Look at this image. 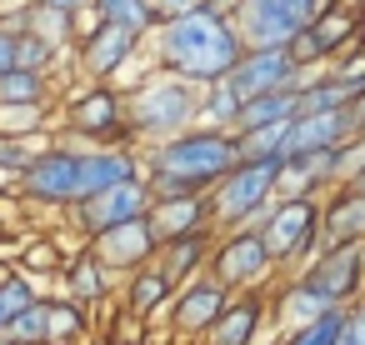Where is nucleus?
<instances>
[{"instance_id": "1", "label": "nucleus", "mask_w": 365, "mask_h": 345, "mask_svg": "<svg viewBox=\"0 0 365 345\" xmlns=\"http://www.w3.org/2000/svg\"><path fill=\"white\" fill-rule=\"evenodd\" d=\"M150 66L155 71H170L190 86H215L235 71V61L245 56V36L235 26L230 11L220 6H195L190 16H175V21H160L150 36Z\"/></svg>"}, {"instance_id": "2", "label": "nucleus", "mask_w": 365, "mask_h": 345, "mask_svg": "<svg viewBox=\"0 0 365 345\" xmlns=\"http://www.w3.org/2000/svg\"><path fill=\"white\" fill-rule=\"evenodd\" d=\"M235 165H240V135L205 120L145 150V180L155 195H205Z\"/></svg>"}, {"instance_id": "3", "label": "nucleus", "mask_w": 365, "mask_h": 345, "mask_svg": "<svg viewBox=\"0 0 365 345\" xmlns=\"http://www.w3.org/2000/svg\"><path fill=\"white\" fill-rule=\"evenodd\" d=\"M130 135L135 145H160L190 125H200V86L170 76V71H155L150 81H135L130 91Z\"/></svg>"}, {"instance_id": "4", "label": "nucleus", "mask_w": 365, "mask_h": 345, "mask_svg": "<svg viewBox=\"0 0 365 345\" xmlns=\"http://www.w3.org/2000/svg\"><path fill=\"white\" fill-rule=\"evenodd\" d=\"M275 180H280V160H240L230 175H220L205 195H210V215H215V230H245V225H265L270 205L280 200L275 195Z\"/></svg>"}, {"instance_id": "5", "label": "nucleus", "mask_w": 365, "mask_h": 345, "mask_svg": "<svg viewBox=\"0 0 365 345\" xmlns=\"http://www.w3.org/2000/svg\"><path fill=\"white\" fill-rule=\"evenodd\" d=\"M270 255L285 275H300L320 255V195H280L260 225Z\"/></svg>"}, {"instance_id": "6", "label": "nucleus", "mask_w": 365, "mask_h": 345, "mask_svg": "<svg viewBox=\"0 0 365 345\" xmlns=\"http://www.w3.org/2000/svg\"><path fill=\"white\" fill-rule=\"evenodd\" d=\"M61 130L86 140V145H125L130 135V96L115 91L110 81H91L86 91H76L66 101Z\"/></svg>"}, {"instance_id": "7", "label": "nucleus", "mask_w": 365, "mask_h": 345, "mask_svg": "<svg viewBox=\"0 0 365 345\" xmlns=\"http://www.w3.org/2000/svg\"><path fill=\"white\" fill-rule=\"evenodd\" d=\"M210 275L230 290H265L275 275H280V260L270 255L265 235L255 225L245 230H225L215 240V255H210Z\"/></svg>"}, {"instance_id": "8", "label": "nucleus", "mask_w": 365, "mask_h": 345, "mask_svg": "<svg viewBox=\"0 0 365 345\" xmlns=\"http://www.w3.org/2000/svg\"><path fill=\"white\" fill-rule=\"evenodd\" d=\"M330 0H235V26L245 46H290Z\"/></svg>"}, {"instance_id": "9", "label": "nucleus", "mask_w": 365, "mask_h": 345, "mask_svg": "<svg viewBox=\"0 0 365 345\" xmlns=\"http://www.w3.org/2000/svg\"><path fill=\"white\" fill-rule=\"evenodd\" d=\"M21 200L51 205V210H71L81 200V150L66 140H51L21 175Z\"/></svg>"}, {"instance_id": "10", "label": "nucleus", "mask_w": 365, "mask_h": 345, "mask_svg": "<svg viewBox=\"0 0 365 345\" xmlns=\"http://www.w3.org/2000/svg\"><path fill=\"white\" fill-rule=\"evenodd\" d=\"M150 200H155L150 180H145V175H135V180H120V185H110V190H96V195L76 200V205L66 210V225H71L76 235L96 240L101 230H110V225H120V220L145 215V210H150Z\"/></svg>"}, {"instance_id": "11", "label": "nucleus", "mask_w": 365, "mask_h": 345, "mask_svg": "<svg viewBox=\"0 0 365 345\" xmlns=\"http://www.w3.org/2000/svg\"><path fill=\"white\" fill-rule=\"evenodd\" d=\"M140 51H145V36H140V31H130V26L101 16V26H91V31L76 41V71H81L86 81H115Z\"/></svg>"}, {"instance_id": "12", "label": "nucleus", "mask_w": 365, "mask_h": 345, "mask_svg": "<svg viewBox=\"0 0 365 345\" xmlns=\"http://www.w3.org/2000/svg\"><path fill=\"white\" fill-rule=\"evenodd\" d=\"M230 295H235V290H230V285H220L210 270H205V275H195V280H185V285L175 290L170 310H165V320H170V340H180V345L190 340V345H195V340L220 320V310L230 305Z\"/></svg>"}, {"instance_id": "13", "label": "nucleus", "mask_w": 365, "mask_h": 345, "mask_svg": "<svg viewBox=\"0 0 365 345\" xmlns=\"http://www.w3.org/2000/svg\"><path fill=\"white\" fill-rule=\"evenodd\" d=\"M300 280L310 290H320L330 305H360L365 300V245H325Z\"/></svg>"}, {"instance_id": "14", "label": "nucleus", "mask_w": 365, "mask_h": 345, "mask_svg": "<svg viewBox=\"0 0 365 345\" xmlns=\"http://www.w3.org/2000/svg\"><path fill=\"white\" fill-rule=\"evenodd\" d=\"M300 76H305V66H295L290 46H245V56L230 71V86L245 101H255V96H270V91H295Z\"/></svg>"}, {"instance_id": "15", "label": "nucleus", "mask_w": 365, "mask_h": 345, "mask_svg": "<svg viewBox=\"0 0 365 345\" xmlns=\"http://www.w3.org/2000/svg\"><path fill=\"white\" fill-rule=\"evenodd\" d=\"M91 250H96L115 275H130V270H140V265L155 260V250H160V230L150 225V210H145V215H135V220H120V225L101 230V235L91 240Z\"/></svg>"}, {"instance_id": "16", "label": "nucleus", "mask_w": 365, "mask_h": 345, "mask_svg": "<svg viewBox=\"0 0 365 345\" xmlns=\"http://www.w3.org/2000/svg\"><path fill=\"white\" fill-rule=\"evenodd\" d=\"M145 175V150L135 140L125 145H86L81 150V200L96 195V190H110L120 180H135Z\"/></svg>"}, {"instance_id": "17", "label": "nucleus", "mask_w": 365, "mask_h": 345, "mask_svg": "<svg viewBox=\"0 0 365 345\" xmlns=\"http://www.w3.org/2000/svg\"><path fill=\"white\" fill-rule=\"evenodd\" d=\"M265 320H270L265 290H235L230 305L220 310V320H215L195 345H255L260 330H265Z\"/></svg>"}, {"instance_id": "18", "label": "nucleus", "mask_w": 365, "mask_h": 345, "mask_svg": "<svg viewBox=\"0 0 365 345\" xmlns=\"http://www.w3.org/2000/svg\"><path fill=\"white\" fill-rule=\"evenodd\" d=\"M325 245H365V190L330 185L320 195V250Z\"/></svg>"}, {"instance_id": "19", "label": "nucleus", "mask_w": 365, "mask_h": 345, "mask_svg": "<svg viewBox=\"0 0 365 345\" xmlns=\"http://www.w3.org/2000/svg\"><path fill=\"white\" fill-rule=\"evenodd\" d=\"M355 130L350 120V105L340 110H310V115H295L290 130H285V155H310V150H330V145H345Z\"/></svg>"}, {"instance_id": "20", "label": "nucleus", "mask_w": 365, "mask_h": 345, "mask_svg": "<svg viewBox=\"0 0 365 345\" xmlns=\"http://www.w3.org/2000/svg\"><path fill=\"white\" fill-rule=\"evenodd\" d=\"M115 280H120V275H115V270H110L91 245H81V250L61 265V290H66V295H76V300H81V305H91V310L110 300Z\"/></svg>"}, {"instance_id": "21", "label": "nucleus", "mask_w": 365, "mask_h": 345, "mask_svg": "<svg viewBox=\"0 0 365 345\" xmlns=\"http://www.w3.org/2000/svg\"><path fill=\"white\" fill-rule=\"evenodd\" d=\"M215 240H220V230H190V235H170V240H160L155 260L170 270V280H175V285H185V280H195V275H205V270H210Z\"/></svg>"}, {"instance_id": "22", "label": "nucleus", "mask_w": 365, "mask_h": 345, "mask_svg": "<svg viewBox=\"0 0 365 345\" xmlns=\"http://www.w3.org/2000/svg\"><path fill=\"white\" fill-rule=\"evenodd\" d=\"M175 290H180V285L170 280V270H165L160 260H150V265H140V270H130V275H125L120 305H125V310H135V315H145V320H155V315H165V310H170Z\"/></svg>"}, {"instance_id": "23", "label": "nucleus", "mask_w": 365, "mask_h": 345, "mask_svg": "<svg viewBox=\"0 0 365 345\" xmlns=\"http://www.w3.org/2000/svg\"><path fill=\"white\" fill-rule=\"evenodd\" d=\"M330 310V300L320 295V290H310L300 275H290L280 290H275V300H270V320H275V335H295V330H305V325H315L320 315Z\"/></svg>"}, {"instance_id": "24", "label": "nucleus", "mask_w": 365, "mask_h": 345, "mask_svg": "<svg viewBox=\"0 0 365 345\" xmlns=\"http://www.w3.org/2000/svg\"><path fill=\"white\" fill-rule=\"evenodd\" d=\"M150 225L160 230V240L190 235V230H215L210 195H155L150 200Z\"/></svg>"}, {"instance_id": "25", "label": "nucleus", "mask_w": 365, "mask_h": 345, "mask_svg": "<svg viewBox=\"0 0 365 345\" xmlns=\"http://www.w3.org/2000/svg\"><path fill=\"white\" fill-rule=\"evenodd\" d=\"M16 21H21V31L41 36V41L56 46V51H76V41H81V31H76V11L46 6V0H26V6L16 11Z\"/></svg>"}, {"instance_id": "26", "label": "nucleus", "mask_w": 365, "mask_h": 345, "mask_svg": "<svg viewBox=\"0 0 365 345\" xmlns=\"http://www.w3.org/2000/svg\"><path fill=\"white\" fill-rule=\"evenodd\" d=\"M46 345H91V305L76 295H46Z\"/></svg>"}, {"instance_id": "27", "label": "nucleus", "mask_w": 365, "mask_h": 345, "mask_svg": "<svg viewBox=\"0 0 365 345\" xmlns=\"http://www.w3.org/2000/svg\"><path fill=\"white\" fill-rule=\"evenodd\" d=\"M295 115H300V91H270V96L245 101L235 130H250V125H280V120H295Z\"/></svg>"}, {"instance_id": "28", "label": "nucleus", "mask_w": 365, "mask_h": 345, "mask_svg": "<svg viewBox=\"0 0 365 345\" xmlns=\"http://www.w3.org/2000/svg\"><path fill=\"white\" fill-rule=\"evenodd\" d=\"M0 105H51V71H6L0 76Z\"/></svg>"}, {"instance_id": "29", "label": "nucleus", "mask_w": 365, "mask_h": 345, "mask_svg": "<svg viewBox=\"0 0 365 345\" xmlns=\"http://www.w3.org/2000/svg\"><path fill=\"white\" fill-rule=\"evenodd\" d=\"M240 110H245V96L230 86V76L215 81V86H200V120H205V125H225V130H235Z\"/></svg>"}, {"instance_id": "30", "label": "nucleus", "mask_w": 365, "mask_h": 345, "mask_svg": "<svg viewBox=\"0 0 365 345\" xmlns=\"http://www.w3.org/2000/svg\"><path fill=\"white\" fill-rule=\"evenodd\" d=\"M285 130H290V120L235 130L240 135V160H285Z\"/></svg>"}, {"instance_id": "31", "label": "nucleus", "mask_w": 365, "mask_h": 345, "mask_svg": "<svg viewBox=\"0 0 365 345\" xmlns=\"http://www.w3.org/2000/svg\"><path fill=\"white\" fill-rule=\"evenodd\" d=\"M56 135L51 130H41V135H11V130H0V170H16V175H26V165L51 145Z\"/></svg>"}, {"instance_id": "32", "label": "nucleus", "mask_w": 365, "mask_h": 345, "mask_svg": "<svg viewBox=\"0 0 365 345\" xmlns=\"http://www.w3.org/2000/svg\"><path fill=\"white\" fill-rule=\"evenodd\" d=\"M345 315H350V305H330L315 325H305V330H295V335H280L275 345H335L340 330H345Z\"/></svg>"}, {"instance_id": "33", "label": "nucleus", "mask_w": 365, "mask_h": 345, "mask_svg": "<svg viewBox=\"0 0 365 345\" xmlns=\"http://www.w3.org/2000/svg\"><path fill=\"white\" fill-rule=\"evenodd\" d=\"M96 11L106 16V21H120V26H130V31H140V36H150L160 21H155V6L150 0H96Z\"/></svg>"}, {"instance_id": "34", "label": "nucleus", "mask_w": 365, "mask_h": 345, "mask_svg": "<svg viewBox=\"0 0 365 345\" xmlns=\"http://www.w3.org/2000/svg\"><path fill=\"white\" fill-rule=\"evenodd\" d=\"M31 300H41V285H36L26 270H16V280L0 285V330H11V320H16Z\"/></svg>"}, {"instance_id": "35", "label": "nucleus", "mask_w": 365, "mask_h": 345, "mask_svg": "<svg viewBox=\"0 0 365 345\" xmlns=\"http://www.w3.org/2000/svg\"><path fill=\"white\" fill-rule=\"evenodd\" d=\"M66 265V245L61 240H26L21 250V270L26 275H61Z\"/></svg>"}, {"instance_id": "36", "label": "nucleus", "mask_w": 365, "mask_h": 345, "mask_svg": "<svg viewBox=\"0 0 365 345\" xmlns=\"http://www.w3.org/2000/svg\"><path fill=\"white\" fill-rule=\"evenodd\" d=\"M0 130L41 135V130H51V105H0Z\"/></svg>"}, {"instance_id": "37", "label": "nucleus", "mask_w": 365, "mask_h": 345, "mask_svg": "<svg viewBox=\"0 0 365 345\" xmlns=\"http://www.w3.org/2000/svg\"><path fill=\"white\" fill-rule=\"evenodd\" d=\"M11 335H21V340H31V345H46V295L31 300V305L11 320Z\"/></svg>"}, {"instance_id": "38", "label": "nucleus", "mask_w": 365, "mask_h": 345, "mask_svg": "<svg viewBox=\"0 0 365 345\" xmlns=\"http://www.w3.org/2000/svg\"><path fill=\"white\" fill-rule=\"evenodd\" d=\"M290 56H295V66H330V56L320 51V41H315V31H310V26L290 41Z\"/></svg>"}, {"instance_id": "39", "label": "nucleus", "mask_w": 365, "mask_h": 345, "mask_svg": "<svg viewBox=\"0 0 365 345\" xmlns=\"http://www.w3.org/2000/svg\"><path fill=\"white\" fill-rule=\"evenodd\" d=\"M16 41H21V21L16 16H0V76L16 71Z\"/></svg>"}, {"instance_id": "40", "label": "nucleus", "mask_w": 365, "mask_h": 345, "mask_svg": "<svg viewBox=\"0 0 365 345\" xmlns=\"http://www.w3.org/2000/svg\"><path fill=\"white\" fill-rule=\"evenodd\" d=\"M340 345H365V300H360V305H350V315H345V335H340Z\"/></svg>"}, {"instance_id": "41", "label": "nucleus", "mask_w": 365, "mask_h": 345, "mask_svg": "<svg viewBox=\"0 0 365 345\" xmlns=\"http://www.w3.org/2000/svg\"><path fill=\"white\" fill-rule=\"evenodd\" d=\"M155 6V21H175V16H190L195 6H205V0H150Z\"/></svg>"}, {"instance_id": "42", "label": "nucleus", "mask_w": 365, "mask_h": 345, "mask_svg": "<svg viewBox=\"0 0 365 345\" xmlns=\"http://www.w3.org/2000/svg\"><path fill=\"white\" fill-rule=\"evenodd\" d=\"M0 190H16V195H21V175H16V170H0Z\"/></svg>"}, {"instance_id": "43", "label": "nucleus", "mask_w": 365, "mask_h": 345, "mask_svg": "<svg viewBox=\"0 0 365 345\" xmlns=\"http://www.w3.org/2000/svg\"><path fill=\"white\" fill-rule=\"evenodd\" d=\"M46 6H61V11H86L91 0H46Z\"/></svg>"}, {"instance_id": "44", "label": "nucleus", "mask_w": 365, "mask_h": 345, "mask_svg": "<svg viewBox=\"0 0 365 345\" xmlns=\"http://www.w3.org/2000/svg\"><path fill=\"white\" fill-rule=\"evenodd\" d=\"M16 270H21V260L11 265V260H0V285H6V280H16Z\"/></svg>"}, {"instance_id": "45", "label": "nucleus", "mask_w": 365, "mask_h": 345, "mask_svg": "<svg viewBox=\"0 0 365 345\" xmlns=\"http://www.w3.org/2000/svg\"><path fill=\"white\" fill-rule=\"evenodd\" d=\"M0 345H31V340H21V335H11V330H0Z\"/></svg>"}, {"instance_id": "46", "label": "nucleus", "mask_w": 365, "mask_h": 345, "mask_svg": "<svg viewBox=\"0 0 365 345\" xmlns=\"http://www.w3.org/2000/svg\"><path fill=\"white\" fill-rule=\"evenodd\" d=\"M21 6H26V0H0V11H11V16H16Z\"/></svg>"}, {"instance_id": "47", "label": "nucleus", "mask_w": 365, "mask_h": 345, "mask_svg": "<svg viewBox=\"0 0 365 345\" xmlns=\"http://www.w3.org/2000/svg\"><path fill=\"white\" fill-rule=\"evenodd\" d=\"M205 6H220V11H235V0H205Z\"/></svg>"}, {"instance_id": "48", "label": "nucleus", "mask_w": 365, "mask_h": 345, "mask_svg": "<svg viewBox=\"0 0 365 345\" xmlns=\"http://www.w3.org/2000/svg\"><path fill=\"white\" fill-rule=\"evenodd\" d=\"M350 185H355V190H365V170H360V175H355V180H350Z\"/></svg>"}, {"instance_id": "49", "label": "nucleus", "mask_w": 365, "mask_h": 345, "mask_svg": "<svg viewBox=\"0 0 365 345\" xmlns=\"http://www.w3.org/2000/svg\"><path fill=\"white\" fill-rule=\"evenodd\" d=\"M340 335H345V330H340ZM335 345H340V340H335Z\"/></svg>"}, {"instance_id": "50", "label": "nucleus", "mask_w": 365, "mask_h": 345, "mask_svg": "<svg viewBox=\"0 0 365 345\" xmlns=\"http://www.w3.org/2000/svg\"><path fill=\"white\" fill-rule=\"evenodd\" d=\"M360 135H365V130H360Z\"/></svg>"}]
</instances>
